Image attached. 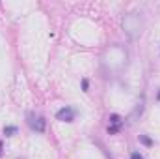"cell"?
I'll return each mask as SVG.
<instances>
[{
  "instance_id": "obj_6",
  "label": "cell",
  "mask_w": 160,
  "mask_h": 159,
  "mask_svg": "<svg viewBox=\"0 0 160 159\" xmlns=\"http://www.w3.org/2000/svg\"><path fill=\"white\" fill-rule=\"evenodd\" d=\"M17 131H19L17 125H4V135H6V137H13Z\"/></svg>"
},
{
  "instance_id": "obj_9",
  "label": "cell",
  "mask_w": 160,
  "mask_h": 159,
  "mask_svg": "<svg viewBox=\"0 0 160 159\" xmlns=\"http://www.w3.org/2000/svg\"><path fill=\"white\" fill-rule=\"evenodd\" d=\"M121 127H123V125H108V133H110V135H116V133L121 131Z\"/></svg>"
},
{
  "instance_id": "obj_2",
  "label": "cell",
  "mask_w": 160,
  "mask_h": 159,
  "mask_svg": "<svg viewBox=\"0 0 160 159\" xmlns=\"http://www.w3.org/2000/svg\"><path fill=\"white\" fill-rule=\"evenodd\" d=\"M143 26H145V23H143V17H142V13H127L123 19H121V28H123V32L128 36V40H138L142 34H143Z\"/></svg>"
},
{
  "instance_id": "obj_4",
  "label": "cell",
  "mask_w": 160,
  "mask_h": 159,
  "mask_svg": "<svg viewBox=\"0 0 160 159\" xmlns=\"http://www.w3.org/2000/svg\"><path fill=\"white\" fill-rule=\"evenodd\" d=\"M56 118L60 120V122H67V123H71V122H75L77 118V111L73 109V107H62L58 112H56Z\"/></svg>"
},
{
  "instance_id": "obj_11",
  "label": "cell",
  "mask_w": 160,
  "mask_h": 159,
  "mask_svg": "<svg viewBox=\"0 0 160 159\" xmlns=\"http://www.w3.org/2000/svg\"><path fill=\"white\" fill-rule=\"evenodd\" d=\"M130 159H145V157H143L140 152H132V154H130Z\"/></svg>"
},
{
  "instance_id": "obj_1",
  "label": "cell",
  "mask_w": 160,
  "mask_h": 159,
  "mask_svg": "<svg viewBox=\"0 0 160 159\" xmlns=\"http://www.w3.org/2000/svg\"><path fill=\"white\" fill-rule=\"evenodd\" d=\"M101 64L108 73H119L128 64V51L123 45H110L101 56Z\"/></svg>"
},
{
  "instance_id": "obj_13",
  "label": "cell",
  "mask_w": 160,
  "mask_h": 159,
  "mask_svg": "<svg viewBox=\"0 0 160 159\" xmlns=\"http://www.w3.org/2000/svg\"><path fill=\"white\" fill-rule=\"evenodd\" d=\"M157 101H160V88H158V94H157Z\"/></svg>"
},
{
  "instance_id": "obj_10",
  "label": "cell",
  "mask_w": 160,
  "mask_h": 159,
  "mask_svg": "<svg viewBox=\"0 0 160 159\" xmlns=\"http://www.w3.org/2000/svg\"><path fill=\"white\" fill-rule=\"evenodd\" d=\"M82 90H84V92H88V90H89V80H88V79H82Z\"/></svg>"
},
{
  "instance_id": "obj_3",
  "label": "cell",
  "mask_w": 160,
  "mask_h": 159,
  "mask_svg": "<svg viewBox=\"0 0 160 159\" xmlns=\"http://www.w3.org/2000/svg\"><path fill=\"white\" fill-rule=\"evenodd\" d=\"M26 122H28L30 129L36 131V133H45V129H47V120L43 118V116H36L34 112L26 114Z\"/></svg>"
},
{
  "instance_id": "obj_12",
  "label": "cell",
  "mask_w": 160,
  "mask_h": 159,
  "mask_svg": "<svg viewBox=\"0 0 160 159\" xmlns=\"http://www.w3.org/2000/svg\"><path fill=\"white\" fill-rule=\"evenodd\" d=\"M2 150H4V148H2V140H0V157H2Z\"/></svg>"
},
{
  "instance_id": "obj_7",
  "label": "cell",
  "mask_w": 160,
  "mask_h": 159,
  "mask_svg": "<svg viewBox=\"0 0 160 159\" xmlns=\"http://www.w3.org/2000/svg\"><path fill=\"white\" fill-rule=\"evenodd\" d=\"M138 140H140L143 146H153V144H155V142H153V139H149L147 135H140V137H138Z\"/></svg>"
},
{
  "instance_id": "obj_5",
  "label": "cell",
  "mask_w": 160,
  "mask_h": 159,
  "mask_svg": "<svg viewBox=\"0 0 160 159\" xmlns=\"http://www.w3.org/2000/svg\"><path fill=\"white\" fill-rule=\"evenodd\" d=\"M143 109H145V105H143V99H140V101L136 103V109H134V111H132V114H130V120H132V122H136V120L143 114Z\"/></svg>"
},
{
  "instance_id": "obj_8",
  "label": "cell",
  "mask_w": 160,
  "mask_h": 159,
  "mask_svg": "<svg viewBox=\"0 0 160 159\" xmlns=\"http://www.w3.org/2000/svg\"><path fill=\"white\" fill-rule=\"evenodd\" d=\"M110 125H123V120L119 114H110Z\"/></svg>"
}]
</instances>
